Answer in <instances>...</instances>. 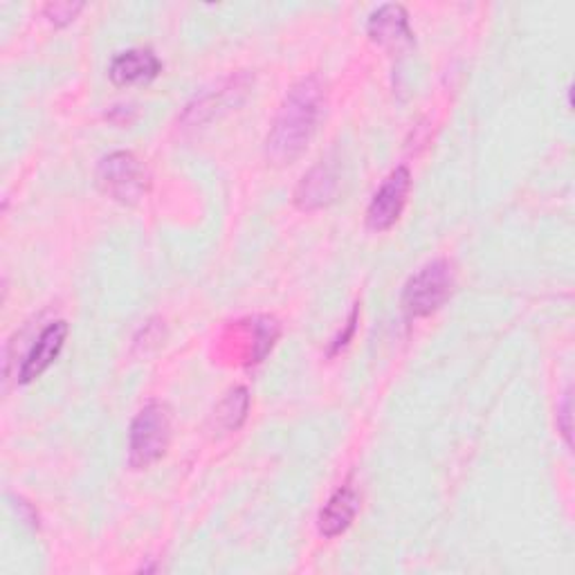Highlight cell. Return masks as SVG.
<instances>
[{"label": "cell", "mask_w": 575, "mask_h": 575, "mask_svg": "<svg viewBox=\"0 0 575 575\" xmlns=\"http://www.w3.org/2000/svg\"><path fill=\"white\" fill-rule=\"evenodd\" d=\"M84 6H73V3H54L45 10V14L50 17V21L54 25H66L71 21H75V17L82 12Z\"/></svg>", "instance_id": "cell-12"}, {"label": "cell", "mask_w": 575, "mask_h": 575, "mask_svg": "<svg viewBox=\"0 0 575 575\" xmlns=\"http://www.w3.org/2000/svg\"><path fill=\"white\" fill-rule=\"evenodd\" d=\"M562 416H564V425H562V434L566 436V440L571 443V398L564 401V407H562Z\"/></svg>", "instance_id": "cell-14"}, {"label": "cell", "mask_w": 575, "mask_h": 575, "mask_svg": "<svg viewBox=\"0 0 575 575\" xmlns=\"http://www.w3.org/2000/svg\"><path fill=\"white\" fill-rule=\"evenodd\" d=\"M455 266L445 259L432 262L420 268L405 286L403 310L409 319L436 312L455 290Z\"/></svg>", "instance_id": "cell-3"}, {"label": "cell", "mask_w": 575, "mask_h": 575, "mask_svg": "<svg viewBox=\"0 0 575 575\" xmlns=\"http://www.w3.org/2000/svg\"><path fill=\"white\" fill-rule=\"evenodd\" d=\"M66 338H68L66 322H54L39 336V340L34 342V347L30 349V353L21 366V373H19L21 385H28V382L41 377L50 369V364L58 358L63 344H66Z\"/></svg>", "instance_id": "cell-6"}, {"label": "cell", "mask_w": 575, "mask_h": 575, "mask_svg": "<svg viewBox=\"0 0 575 575\" xmlns=\"http://www.w3.org/2000/svg\"><path fill=\"white\" fill-rule=\"evenodd\" d=\"M355 324H358V308H353V312H351V319L347 322V331L344 333H340L336 340H333V347H331V355H336L340 349H344L347 344H349V340L353 338V333H355Z\"/></svg>", "instance_id": "cell-13"}, {"label": "cell", "mask_w": 575, "mask_h": 575, "mask_svg": "<svg viewBox=\"0 0 575 575\" xmlns=\"http://www.w3.org/2000/svg\"><path fill=\"white\" fill-rule=\"evenodd\" d=\"M324 108V86L317 77L297 82L286 95L270 129L266 151L277 164L295 162L310 145Z\"/></svg>", "instance_id": "cell-1"}, {"label": "cell", "mask_w": 575, "mask_h": 575, "mask_svg": "<svg viewBox=\"0 0 575 575\" xmlns=\"http://www.w3.org/2000/svg\"><path fill=\"white\" fill-rule=\"evenodd\" d=\"M162 73V63L160 58L145 47H136V50H126L121 54H117L110 63V79L117 86H131V84H145L156 79Z\"/></svg>", "instance_id": "cell-7"}, {"label": "cell", "mask_w": 575, "mask_h": 575, "mask_svg": "<svg viewBox=\"0 0 575 575\" xmlns=\"http://www.w3.org/2000/svg\"><path fill=\"white\" fill-rule=\"evenodd\" d=\"M97 184L117 203H136L147 194L149 173L134 153L117 151L99 162Z\"/></svg>", "instance_id": "cell-4"}, {"label": "cell", "mask_w": 575, "mask_h": 575, "mask_svg": "<svg viewBox=\"0 0 575 575\" xmlns=\"http://www.w3.org/2000/svg\"><path fill=\"white\" fill-rule=\"evenodd\" d=\"M360 510V494L358 490L347 483L340 490H336V494L327 501V505L322 508L317 520V529L324 537H338L342 535L351 522L355 520Z\"/></svg>", "instance_id": "cell-9"}, {"label": "cell", "mask_w": 575, "mask_h": 575, "mask_svg": "<svg viewBox=\"0 0 575 575\" xmlns=\"http://www.w3.org/2000/svg\"><path fill=\"white\" fill-rule=\"evenodd\" d=\"M336 189H338L336 171L329 164H317L299 182V187L295 191V203L304 212L319 210V207H324L333 201Z\"/></svg>", "instance_id": "cell-10"}, {"label": "cell", "mask_w": 575, "mask_h": 575, "mask_svg": "<svg viewBox=\"0 0 575 575\" xmlns=\"http://www.w3.org/2000/svg\"><path fill=\"white\" fill-rule=\"evenodd\" d=\"M171 443V414L162 403H149L134 420L129 436V461L136 470L158 464Z\"/></svg>", "instance_id": "cell-2"}, {"label": "cell", "mask_w": 575, "mask_h": 575, "mask_svg": "<svg viewBox=\"0 0 575 575\" xmlns=\"http://www.w3.org/2000/svg\"><path fill=\"white\" fill-rule=\"evenodd\" d=\"M369 36L377 45L403 47L414 43L407 12L401 6H382L369 19Z\"/></svg>", "instance_id": "cell-8"}, {"label": "cell", "mask_w": 575, "mask_h": 575, "mask_svg": "<svg viewBox=\"0 0 575 575\" xmlns=\"http://www.w3.org/2000/svg\"><path fill=\"white\" fill-rule=\"evenodd\" d=\"M412 189V173L405 167L392 171V175L382 182L366 210V227L373 232H385L394 227L407 205Z\"/></svg>", "instance_id": "cell-5"}, {"label": "cell", "mask_w": 575, "mask_h": 575, "mask_svg": "<svg viewBox=\"0 0 575 575\" xmlns=\"http://www.w3.org/2000/svg\"><path fill=\"white\" fill-rule=\"evenodd\" d=\"M247 407H249V396L243 387H238L223 401V405L219 409V418L223 420V425L227 429H236L245 420Z\"/></svg>", "instance_id": "cell-11"}]
</instances>
